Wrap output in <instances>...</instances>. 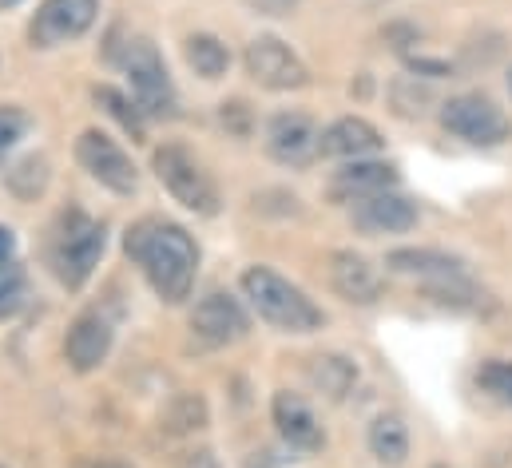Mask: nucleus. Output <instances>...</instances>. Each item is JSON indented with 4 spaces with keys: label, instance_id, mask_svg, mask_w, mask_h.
<instances>
[{
    "label": "nucleus",
    "instance_id": "obj_1",
    "mask_svg": "<svg viewBox=\"0 0 512 468\" xmlns=\"http://www.w3.org/2000/svg\"><path fill=\"white\" fill-rule=\"evenodd\" d=\"M124 250L163 302L175 306L191 294L195 270H199V246L183 227L163 223V219H143L128 231Z\"/></svg>",
    "mask_w": 512,
    "mask_h": 468
},
{
    "label": "nucleus",
    "instance_id": "obj_2",
    "mask_svg": "<svg viewBox=\"0 0 512 468\" xmlns=\"http://www.w3.org/2000/svg\"><path fill=\"white\" fill-rule=\"evenodd\" d=\"M243 294H247V302L255 306V314L266 322V326H274V330H282V334H314L326 318H322V310L290 282V278H282L278 270H270V266H251V270H243Z\"/></svg>",
    "mask_w": 512,
    "mask_h": 468
},
{
    "label": "nucleus",
    "instance_id": "obj_3",
    "mask_svg": "<svg viewBox=\"0 0 512 468\" xmlns=\"http://www.w3.org/2000/svg\"><path fill=\"white\" fill-rule=\"evenodd\" d=\"M151 167H155L159 183L171 191V199L183 203L187 211H195V215H215V211H219V191H215V183H211L207 171L195 163V155L183 151L179 143H163V147L151 155Z\"/></svg>",
    "mask_w": 512,
    "mask_h": 468
},
{
    "label": "nucleus",
    "instance_id": "obj_4",
    "mask_svg": "<svg viewBox=\"0 0 512 468\" xmlns=\"http://www.w3.org/2000/svg\"><path fill=\"white\" fill-rule=\"evenodd\" d=\"M68 227L56 238V250H52V266H56V278L68 286V290H80L92 270L100 266V254L108 246V234L100 223H88L80 211H72L64 219Z\"/></svg>",
    "mask_w": 512,
    "mask_h": 468
},
{
    "label": "nucleus",
    "instance_id": "obj_5",
    "mask_svg": "<svg viewBox=\"0 0 512 468\" xmlns=\"http://www.w3.org/2000/svg\"><path fill=\"white\" fill-rule=\"evenodd\" d=\"M441 127L473 147H497L512 135L509 116L481 92H465L441 104Z\"/></svg>",
    "mask_w": 512,
    "mask_h": 468
},
{
    "label": "nucleus",
    "instance_id": "obj_6",
    "mask_svg": "<svg viewBox=\"0 0 512 468\" xmlns=\"http://www.w3.org/2000/svg\"><path fill=\"white\" fill-rule=\"evenodd\" d=\"M124 68L131 76V92L143 116L171 119L175 116V84L163 68V56L155 52L151 40H128L124 48Z\"/></svg>",
    "mask_w": 512,
    "mask_h": 468
},
{
    "label": "nucleus",
    "instance_id": "obj_7",
    "mask_svg": "<svg viewBox=\"0 0 512 468\" xmlns=\"http://www.w3.org/2000/svg\"><path fill=\"white\" fill-rule=\"evenodd\" d=\"M243 64H247V76L255 80L258 88H266V92H294V88H306L310 84L306 64L278 36H255L247 44Z\"/></svg>",
    "mask_w": 512,
    "mask_h": 468
},
{
    "label": "nucleus",
    "instance_id": "obj_8",
    "mask_svg": "<svg viewBox=\"0 0 512 468\" xmlns=\"http://www.w3.org/2000/svg\"><path fill=\"white\" fill-rule=\"evenodd\" d=\"M100 0H44L28 24V40L36 48H60L76 36H84L96 24Z\"/></svg>",
    "mask_w": 512,
    "mask_h": 468
},
{
    "label": "nucleus",
    "instance_id": "obj_9",
    "mask_svg": "<svg viewBox=\"0 0 512 468\" xmlns=\"http://www.w3.org/2000/svg\"><path fill=\"white\" fill-rule=\"evenodd\" d=\"M76 159H80V167H84L100 187H108V191H116V195H131L135 183H139L128 151H124L116 139H108L104 131H84V135L76 139Z\"/></svg>",
    "mask_w": 512,
    "mask_h": 468
},
{
    "label": "nucleus",
    "instance_id": "obj_10",
    "mask_svg": "<svg viewBox=\"0 0 512 468\" xmlns=\"http://www.w3.org/2000/svg\"><path fill=\"white\" fill-rule=\"evenodd\" d=\"M266 151L282 167H306L322 155V127L302 112H278L266 123Z\"/></svg>",
    "mask_w": 512,
    "mask_h": 468
},
{
    "label": "nucleus",
    "instance_id": "obj_11",
    "mask_svg": "<svg viewBox=\"0 0 512 468\" xmlns=\"http://www.w3.org/2000/svg\"><path fill=\"white\" fill-rule=\"evenodd\" d=\"M191 330L207 346H231L247 334V314L231 294H207L191 310Z\"/></svg>",
    "mask_w": 512,
    "mask_h": 468
},
{
    "label": "nucleus",
    "instance_id": "obj_12",
    "mask_svg": "<svg viewBox=\"0 0 512 468\" xmlns=\"http://www.w3.org/2000/svg\"><path fill=\"white\" fill-rule=\"evenodd\" d=\"M330 282H334V290L346 302H358V306L382 298V274H378V266L366 254H354V250H334L330 254Z\"/></svg>",
    "mask_w": 512,
    "mask_h": 468
},
{
    "label": "nucleus",
    "instance_id": "obj_13",
    "mask_svg": "<svg viewBox=\"0 0 512 468\" xmlns=\"http://www.w3.org/2000/svg\"><path fill=\"white\" fill-rule=\"evenodd\" d=\"M108 353H112V326H108V318H100V314H80V318L72 322L68 338H64V357H68V365H72L76 373H92V369H100V365L108 361Z\"/></svg>",
    "mask_w": 512,
    "mask_h": 468
},
{
    "label": "nucleus",
    "instance_id": "obj_14",
    "mask_svg": "<svg viewBox=\"0 0 512 468\" xmlns=\"http://www.w3.org/2000/svg\"><path fill=\"white\" fill-rule=\"evenodd\" d=\"M354 227L366 234H401L417 227V207L397 195V191H382L370 199L354 203Z\"/></svg>",
    "mask_w": 512,
    "mask_h": 468
},
{
    "label": "nucleus",
    "instance_id": "obj_15",
    "mask_svg": "<svg viewBox=\"0 0 512 468\" xmlns=\"http://www.w3.org/2000/svg\"><path fill=\"white\" fill-rule=\"evenodd\" d=\"M270 413H274L278 437H282L290 449H302V453L322 449V425H318V417L310 413V405H306L298 393H286V389L274 393Z\"/></svg>",
    "mask_w": 512,
    "mask_h": 468
},
{
    "label": "nucleus",
    "instance_id": "obj_16",
    "mask_svg": "<svg viewBox=\"0 0 512 468\" xmlns=\"http://www.w3.org/2000/svg\"><path fill=\"white\" fill-rule=\"evenodd\" d=\"M382 131L362 116H342L334 119L326 131H322V155L326 159H362V155H374L382 151Z\"/></svg>",
    "mask_w": 512,
    "mask_h": 468
},
{
    "label": "nucleus",
    "instance_id": "obj_17",
    "mask_svg": "<svg viewBox=\"0 0 512 468\" xmlns=\"http://www.w3.org/2000/svg\"><path fill=\"white\" fill-rule=\"evenodd\" d=\"M397 187V167L393 163H362L354 159L350 167H342L330 183V199L338 203H358V199H370V195H382Z\"/></svg>",
    "mask_w": 512,
    "mask_h": 468
},
{
    "label": "nucleus",
    "instance_id": "obj_18",
    "mask_svg": "<svg viewBox=\"0 0 512 468\" xmlns=\"http://www.w3.org/2000/svg\"><path fill=\"white\" fill-rule=\"evenodd\" d=\"M385 266L397 270V274L425 278V282H445V278H461V274H465V262H461L457 254L429 250V246H401V250H389Z\"/></svg>",
    "mask_w": 512,
    "mask_h": 468
},
{
    "label": "nucleus",
    "instance_id": "obj_19",
    "mask_svg": "<svg viewBox=\"0 0 512 468\" xmlns=\"http://www.w3.org/2000/svg\"><path fill=\"white\" fill-rule=\"evenodd\" d=\"M183 56H187V64H191L203 80H219V76H227V68H231V52H227V44L215 40V36H207V32L187 36Z\"/></svg>",
    "mask_w": 512,
    "mask_h": 468
},
{
    "label": "nucleus",
    "instance_id": "obj_20",
    "mask_svg": "<svg viewBox=\"0 0 512 468\" xmlns=\"http://www.w3.org/2000/svg\"><path fill=\"white\" fill-rule=\"evenodd\" d=\"M310 381H314L330 401H342V397L350 393V385L358 381V369H354V361H346V357H338V353H322V357L310 361Z\"/></svg>",
    "mask_w": 512,
    "mask_h": 468
},
{
    "label": "nucleus",
    "instance_id": "obj_21",
    "mask_svg": "<svg viewBox=\"0 0 512 468\" xmlns=\"http://www.w3.org/2000/svg\"><path fill=\"white\" fill-rule=\"evenodd\" d=\"M370 453L385 461V465H401L409 457V429L401 417L382 413L374 425H370Z\"/></svg>",
    "mask_w": 512,
    "mask_h": 468
},
{
    "label": "nucleus",
    "instance_id": "obj_22",
    "mask_svg": "<svg viewBox=\"0 0 512 468\" xmlns=\"http://www.w3.org/2000/svg\"><path fill=\"white\" fill-rule=\"evenodd\" d=\"M207 425V401L199 397V393H179L167 409H163V417H159V429L167 433V437H187V433H195V429H203Z\"/></svg>",
    "mask_w": 512,
    "mask_h": 468
},
{
    "label": "nucleus",
    "instance_id": "obj_23",
    "mask_svg": "<svg viewBox=\"0 0 512 468\" xmlns=\"http://www.w3.org/2000/svg\"><path fill=\"white\" fill-rule=\"evenodd\" d=\"M4 183H8V191H12L16 199L32 203V199L44 195V187H48V159H44V155H24L20 163H12V167L4 171Z\"/></svg>",
    "mask_w": 512,
    "mask_h": 468
},
{
    "label": "nucleus",
    "instance_id": "obj_24",
    "mask_svg": "<svg viewBox=\"0 0 512 468\" xmlns=\"http://www.w3.org/2000/svg\"><path fill=\"white\" fill-rule=\"evenodd\" d=\"M96 104L116 119L131 139H143V131H147V127H143V112H139V104H135L131 96H124V92H116V88L104 84V88H96Z\"/></svg>",
    "mask_w": 512,
    "mask_h": 468
},
{
    "label": "nucleus",
    "instance_id": "obj_25",
    "mask_svg": "<svg viewBox=\"0 0 512 468\" xmlns=\"http://www.w3.org/2000/svg\"><path fill=\"white\" fill-rule=\"evenodd\" d=\"M24 298H28L24 270H20L16 262H4V266H0V322L16 318L20 306H24Z\"/></svg>",
    "mask_w": 512,
    "mask_h": 468
},
{
    "label": "nucleus",
    "instance_id": "obj_26",
    "mask_svg": "<svg viewBox=\"0 0 512 468\" xmlns=\"http://www.w3.org/2000/svg\"><path fill=\"white\" fill-rule=\"evenodd\" d=\"M477 385L485 393H493L497 401L512 405V361H485L477 369Z\"/></svg>",
    "mask_w": 512,
    "mask_h": 468
},
{
    "label": "nucleus",
    "instance_id": "obj_27",
    "mask_svg": "<svg viewBox=\"0 0 512 468\" xmlns=\"http://www.w3.org/2000/svg\"><path fill=\"white\" fill-rule=\"evenodd\" d=\"M24 127H28V119H24L20 108H0V163L16 147V139L24 135Z\"/></svg>",
    "mask_w": 512,
    "mask_h": 468
},
{
    "label": "nucleus",
    "instance_id": "obj_28",
    "mask_svg": "<svg viewBox=\"0 0 512 468\" xmlns=\"http://www.w3.org/2000/svg\"><path fill=\"white\" fill-rule=\"evenodd\" d=\"M247 4L262 16H290L298 8V0H247Z\"/></svg>",
    "mask_w": 512,
    "mask_h": 468
},
{
    "label": "nucleus",
    "instance_id": "obj_29",
    "mask_svg": "<svg viewBox=\"0 0 512 468\" xmlns=\"http://www.w3.org/2000/svg\"><path fill=\"white\" fill-rule=\"evenodd\" d=\"M175 468H219V461H215L211 449H195V453H183V457L175 461Z\"/></svg>",
    "mask_w": 512,
    "mask_h": 468
},
{
    "label": "nucleus",
    "instance_id": "obj_30",
    "mask_svg": "<svg viewBox=\"0 0 512 468\" xmlns=\"http://www.w3.org/2000/svg\"><path fill=\"white\" fill-rule=\"evenodd\" d=\"M12 258H16V234L8 231V227H0V266L12 262Z\"/></svg>",
    "mask_w": 512,
    "mask_h": 468
},
{
    "label": "nucleus",
    "instance_id": "obj_31",
    "mask_svg": "<svg viewBox=\"0 0 512 468\" xmlns=\"http://www.w3.org/2000/svg\"><path fill=\"white\" fill-rule=\"evenodd\" d=\"M76 468H128V465H120V461H108V457H92V461H80Z\"/></svg>",
    "mask_w": 512,
    "mask_h": 468
},
{
    "label": "nucleus",
    "instance_id": "obj_32",
    "mask_svg": "<svg viewBox=\"0 0 512 468\" xmlns=\"http://www.w3.org/2000/svg\"><path fill=\"white\" fill-rule=\"evenodd\" d=\"M16 4H20V0H0V12H4V8H16Z\"/></svg>",
    "mask_w": 512,
    "mask_h": 468
},
{
    "label": "nucleus",
    "instance_id": "obj_33",
    "mask_svg": "<svg viewBox=\"0 0 512 468\" xmlns=\"http://www.w3.org/2000/svg\"><path fill=\"white\" fill-rule=\"evenodd\" d=\"M509 92H512V72H509Z\"/></svg>",
    "mask_w": 512,
    "mask_h": 468
}]
</instances>
